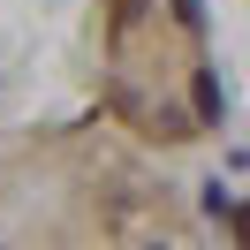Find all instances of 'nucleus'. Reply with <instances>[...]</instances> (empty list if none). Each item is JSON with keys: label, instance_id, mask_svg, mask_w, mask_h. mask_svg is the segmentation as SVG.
<instances>
[{"label": "nucleus", "instance_id": "7ed1b4c3", "mask_svg": "<svg viewBox=\"0 0 250 250\" xmlns=\"http://www.w3.org/2000/svg\"><path fill=\"white\" fill-rule=\"evenodd\" d=\"M235 243H250V205H243V212H235Z\"/></svg>", "mask_w": 250, "mask_h": 250}, {"label": "nucleus", "instance_id": "f03ea898", "mask_svg": "<svg viewBox=\"0 0 250 250\" xmlns=\"http://www.w3.org/2000/svg\"><path fill=\"white\" fill-rule=\"evenodd\" d=\"M174 16H182V23H205V8H197V0H174Z\"/></svg>", "mask_w": 250, "mask_h": 250}, {"label": "nucleus", "instance_id": "f257e3e1", "mask_svg": "<svg viewBox=\"0 0 250 250\" xmlns=\"http://www.w3.org/2000/svg\"><path fill=\"white\" fill-rule=\"evenodd\" d=\"M197 114H205V122H220V76H197Z\"/></svg>", "mask_w": 250, "mask_h": 250}]
</instances>
